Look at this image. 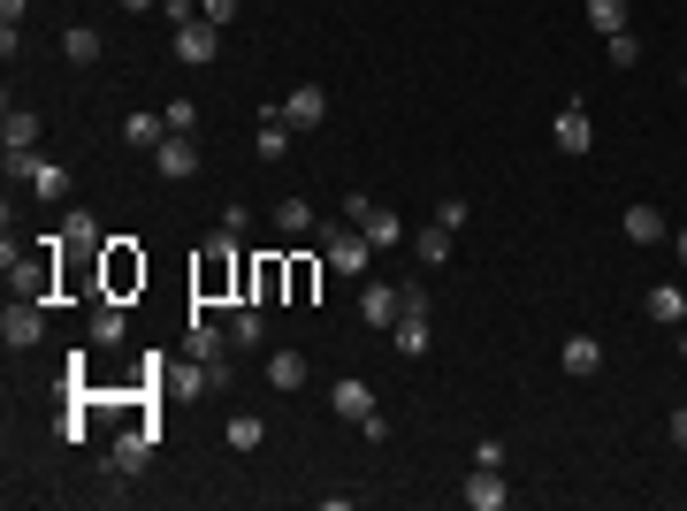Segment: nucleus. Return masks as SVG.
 <instances>
[{
  "instance_id": "obj_31",
  "label": "nucleus",
  "mask_w": 687,
  "mask_h": 511,
  "mask_svg": "<svg viewBox=\"0 0 687 511\" xmlns=\"http://www.w3.org/2000/svg\"><path fill=\"white\" fill-rule=\"evenodd\" d=\"M604 61L634 69V61H642V38H634V31H611V38H604Z\"/></svg>"
},
{
  "instance_id": "obj_5",
  "label": "nucleus",
  "mask_w": 687,
  "mask_h": 511,
  "mask_svg": "<svg viewBox=\"0 0 687 511\" xmlns=\"http://www.w3.org/2000/svg\"><path fill=\"white\" fill-rule=\"evenodd\" d=\"M322 245H329V268H337V275H351V283H359V275H367V260H374V245H367L351 222H329V229H322Z\"/></svg>"
},
{
  "instance_id": "obj_19",
  "label": "nucleus",
  "mask_w": 687,
  "mask_h": 511,
  "mask_svg": "<svg viewBox=\"0 0 687 511\" xmlns=\"http://www.w3.org/2000/svg\"><path fill=\"white\" fill-rule=\"evenodd\" d=\"M291 138H299V130L283 123V107H260V161H283V154H291Z\"/></svg>"
},
{
  "instance_id": "obj_7",
  "label": "nucleus",
  "mask_w": 687,
  "mask_h": 511,
  "mask_svg": "<svg viewBox=\"0 0 687 511\" xmlns=\"http://www.w3.org/2000/svg\"><path fill=\"white\" fill-rule=\"evenodd\" d=\"M459 497H466V511H505V504H513V489H505V466H474Z\"/></svg>"
},
{
  "instance_id": "obj_37",
  "label": "nucleus",
  "mask_w": 687,
  "mask_h": 511,
  "mask_svg": "<svg viewBox=\"0 0 687 511\" xmlns=\"http://www.w3.org/2000/svg\"><path fill=\"white\" fill-rule=\"evenodd\" d=\"M199 15H206V23H229V15H237V0H199Z\"/></svg>"
},
{
  "instance_id": "obj_1",
  "label": "nucleus",
  "mask_w": 687,
  "mask_h": 511,
  "mask_svg": "<svg viewBox=\"0 0 687 511\" xmlns=\"http://www.w3.org/2000/svg\"><path fill=\"white\" fill-rule=\"evenodd\" d=\"M191 298H199V306H245V252H237L229 229H214V237L199 245V260H191Z\"/></svg>"
},
{
  "instance_id": "obj_40",
  "label": "nucleus",
  "mask_w": 687,
  "mask_h": 511,
  "mask_svg": "<svg viewBox=\"0 0 687 511\" xmlns=\"http://www.w3.org/2000/svg\"><path fill=\"white\" fill-rule=\"evenodd\" d=\"M115 8H131V15H146V8H161V0H115Z\"/></svg>"
},
{
  "instance_id": "obj_22",
  "label": "nucleus",
  "mask_w": 687,
  "mask_h": 511,
  "mask_svg": "<svg viewBox=\"0 0 687 511\" xmlns=\"http://www.w3.org/2000/svg\"><path fill=\"white\" fill-rule=\"evenodd\" d=\"M260 337H268V306H237L229 314V343L237 351H260Z\"/></svg>"
},
{
  "instance_id": "obj_26",
  "label": "nucleus",
  "mask_w": 687,
  "mask_h": 511,
  "mask_svg": "<svg viewBox=\"0 0 687 511\" xmlns=\"http://www.w3.org/2000/svg\"><path fill=\"white\" fill-rule=\"evenodd\" d=\"M596 366H604V343L596 337H565V374H573V382H588Z\"/></svg>"
},
{
  "instance_id": "obj_24",
  "label": "nucleus",
  "mask_w": 687,
  "mask_h": 511,
  "mask_svg": "<svg viewBox=\"0 0 687 511\" xmlns=\"http://www.w3.org/2000/svg\"><path fill=\"white\" fill-rule=\"evenodd\" d=\"M275 229H283V237H314V198H299V191L275 198Z\"/></svg>"
},
{
  "instance_id": "obj_3",
  "label": "nucleus",
  "mask_w": 687,
  "mask_h": 511,
  "mask_svg": "<svg viewBox=\"0 0 687 511\" xmlns=\"http://www.w3.org/2000/svg\"><path fill=\"white\" fill-rule=\"evenodd\" d=\"M275 298H291V260L283 252L245 260V306H275Z\"/></svg>"
},
{
  "instance_id": "obj_34",
  "label": "nucleus",
  "mask_w": 687,
  "mask_h": 511,
  "mask_svg": "<svg viewBox=\"0 0 687 511\" xmlns=\"http://www.w3.org/2000/svg\"><path fill=\"white\" fill-rule=\"evenodd\" d=\"M222 229H229V237H245V229H252V206H245V198H229V206H222Z\"/></svg>"
},
{
  "instance_id": "obj_39",
  "label": "nucleus",
  "mask_w": 687,
  "mask_h": 511,
  "mask_svg": "<svg viewBox=\"0 0 687 511\" xmlns=\"http://www.w3.org/2000/svg\"><path fill=\"white\" fill-rule=\"evenodd\" d=\"M665 428H673V443H680V451H687V405H680V412H673V420H665Z\"/></svg>"
},
{
  "instance_id": "obj_18",
  "label": "nucleus",
  "mask_w": 687,
  "mask_h": 511,
  "mask_svg": "<svg viewBox=\"0 0 687 511\" xmlns=\"http://www.w3.org/2000/svg\"><path fill=\"white\" fill-rule=\"evenodd\" d=\"M229 351H237V343H229V329H214V321H206V306H199V314H191V359H229Z\"/></svg>"
},
{
  "instance_id": "obj_9",
  "label": "nucleus",
  "mask_w": 687,
  "mask_h": 511,
  "mask_svg": "<svg viewBox=\"0 0 687 511\" xmlns=\"http://www.w3.org/2000/svg\"><path fill=\"white\" fill-rule=\"evenodd\" d=\"M154 451H161V428H131V435H115V474H146L154 466Z\"/></svg>"
},
{
  "instance_id": "obj_4",
  "label": "nucleus",
  "mask_w": 687,
  "mask_h": 511,
  "mask_svg": "<svg viewBox=\"0 0 687 511\" xmlns=\"http://www.w3.org/2000/svg\"><path fill=\"white\" fill-rule=\"evenodd\" d=\"M359 321L382 337V329H397L405 321V283H359Z\"/></svg>"
},
{
  "instance_id": "obj_33",
  "label": "nucleus",
  "mask_w": 687,
  "mask_h": 511,
  "mask_svg": "<svg viewBox=\"0 0 687 511\" xmlns=\"http://www.w3.org/2000/svg\"><path fill=\"white\" fill-rule=\"evenodd\" d=\"M436 222H443V229H451V237H459V229H466V222H474V206H466V198H443V206H436Z\"/></svg>"
},
{
  "instance_id": "obj_41",
  "label": "nucleus",
  "mask_w": 687,
  "mask_h": 511,
  "mask_svg": "<svg viewBox=\"0 0 687 511\" xmlns=\"http://www.w3.org/2000/svg\"><path fill=\"white\" fill-rule=\"evenodd\" d=\"M673 252H680V260H687V222H680V229H673Z\"/></svg>"
},
{
  "instance_id": "obj_20",
  "label": "nucleus",
  "mask_w": 687,
  "mask_h": 511,
  "mask_svg": "<svg viewBox=\"0 0 687 511\" xmlns=\"http://www.w3.org/2000/svg\"><path fill=\"white\" fill-rule=\"evenodd\" d=\"M405 245H413V260H420V268H443V260H451V229H443V222H428V229H413Z\"/></svg>"
},
{
  "instance_id": "obj_2",
  "label": "nucleus",
  "mask_w": 687,
  "mask_h": 511,
  "mask_svg": "<svg viewBox=\"0 0 687 511\" xmlns=\"http://www.w3.org/2000/svg\"><path fill=\"white\" fill-rule=\"evenodd\" d=\"M100 268H108V291H100V298L146 291V252H131V237H108V245H100Z\"/></svg>"
},
{
  "instance_id": "obj_30",
  "label": "nucleus",
  "mask_w": 687,
  "mask_h": 511,
  "mask_svg": "<svg viewBox=\"0 0 687 511\" xmlns=\"http://www.w3.org/2000/svg\"><path fill=\"white\" fill-rule=\"evenodd\" d=\"M222 443H229V451H260V443H268V428H260L252 412H237V420L222 428Z\"/></svg>"
},
{
  "instance_id": "obj_38",
  "label": "nucleus",
  "mask_w": 687,
  "mask_h": 511,
  "mask_svg": "<svg viewBox=\"0 0 687 511\" xmlns=\"http://www.w3.org/2000/svg\"><path fill=\"white\" fill-rule=\"evenodd\" d=\"M23 8H31V0H0V31H15V23H23Z\"/></svg>"
},
{
  "instance_id": "obj_14",
  "label": "nucleus",
  "mask_w": 687,
  "mask_h": 511,
  "mask_svg": "<svg viewBox=\"0 0 687 511\" xmlns=\"http://www.w3.org/2000/svg\"><path fill=\"white\" fill-rule=\"evenodd\" d=\"M428 314H436V306H405V321L390 329V337H397V351H405V359H420V351H428V337H436V321H428Z\"/></svg>"
},
{
  "instance_id": "obj_12",
  "label": "nucleus",
  "mask_w": 687,
  "mask_h": 511,
  "mask_svg": "<svg viewBox=\"0 0 687 511\" xmlns=\"http://www.w3.org/2000/svg\"><path fill=\"white\" fill-rule=\"evenodd\" d=\"M283 123H291V130H322V123H329V92H322V84H299V92L283 100Z\"/></svg>"
},
{
  "instance_id": "obj_32",
  "label": "nucleus",
  "mask_w": 687,
  "mask_h": 511,
  "mask_svg": "<svg viewBox=\"0 0 687 511\" xmlns=\"http://www.w3.org/2000/svg\"><path fill=\"white\" fill-rule=\"evenodd\" d=\"M588 23L611 38V31H627V0H588Z\"/></svg>"
},
{
  "instance_id": "obj_13",
  "label": "nucleus",
  "mask_w": 687,
  "mask_h": 511,
  "mask_svg": "<svg viewBox=\"0 0 687 511\" xmlns=\"http://www.w3.org/2000/svg\"><path fill=\"white\" fill-rule=\"evenodd\" d=\"M329 405H337V420H351V428H359V420H374V412H382V405H374V389H367V382H359V374H344L337 389H329Z\"/></svg>"
},
{
  "instance_id": "obj_16",
  "label": "nucleus",
  "mask_w": 687,
  "mask_h": 511,
  "mask_svg": "<svg viewBox=\"0 0 687 511\" xmlns=\"http://www.w3.org/2000/svg\"><path fill=\"white\" fill-rule=\"evenodd\" d=\"M161 138H169V115H123V146L131 154H161Z\"/></svg>"
},
{
  "instance_id": "obj_11",
  "label": "nucleus",
  "mask_w": 687,
  "mask_h": 511,
  "mask_svg": "<svg viewBox=\"0 0 687 511\" xmlns=\"http://www.w3.org/2000/svg\"><path fill=\"white\" fill-rule=\"evenodd\" d=\"M154 169L169 175V183L199 175V138H191V130H169V138H161V154H154Z\"/></svg>"
},
{
  "instance_id": "obj_10",
  "label": "nucleus",
  "mask_w": 687,
  "mask_h": 511,
  "mask_svg": "<svg viewBox=\"0 0 687 511\" xmlns=\"http://www.w3.org/2000/svg\"><path fill=\"white\" fill-rule=\"evenodd\" d=\"M169 46H176V61H191V69H199V61H214V54H222V23H206V15H199V23H183V31H176Z\"/></svg>"
},
{
  "instance_id": "obj_25",
  "label": "nucleus",
  "mask_w": 687,
  "mask_h": 511,
  "mask_svg": "<svg viewBox=\"0 0 687 511\" xmlns=\"http://www.w3.org/2000/svg\"><path fill=\"white\" fill-rule=\"evenodd\" d=\"M131 337V321H123V298H100L92 306V343H123Z\"/></svg>"
},
{
  "instance_id": "obj_17",
  "label": "nucleus",
  "mask_w": 687,
  "mask_h": 511,
  "mask_svg": "<svg viewBox=\"0 0 687 511\" xmlns=\"http://www.w3.org/2000/svg\"><path fill=\"white\" fill-rule=\"evenodd\" d=\"M642 314L665 321V329H680V321H687V291H680V283H657V291L642 298Z\"/></svg>"
},
{
  "instance_id": "obj_28",
  "label": "nucleus",
  "mask_w": 687,
  "mask_h": 511,
  "mask_svg": "<svg viewBox=\"0 0 687 511\" xmlns=\"http://www.w3.org/2000/svg\"><path fill=\"white\" fill-rule=\"evenodd\" d=\"M314 291H322V260H291V306H314Z\"/></svg>"
},
{
  "instance_id": "obj_15",
  "label": "nucleus",
  "mask_w": 687,
  "mask_h": 511,
  "mask_svg": "<svg viewBox=\"0 0 687 511\" xmlns=\"http://www.w3.org/2000/svg\"><path fill=\"white\" fill-rule=\"evenodd\" d=\"M0 154H38V115H31V107H8V123H0Z\"/></svg>"
},
{
  "instance_id": "obj_27",
  "label": "nucleus",
  "mask_w": 687,
  "mask_h": 511,
  "mask_svg": "<svg viewBox=\"0 0 687 511\" xmlns=\"http://www.w3.org/2000/svg\"><path fill=\"white\" fill-rule=\"evenodd\" d=\"M627 237L634 245H665V214L657 206H627Z\"/></svg>"
},
{
  "instance_id": "obj_43",
  "label": "nucleus",
  "mask_w": 687,
  "mask_h": 511,
  "mask_svg": "<svg viewBox=\"0 0 687 511\" xmlns=\"http://www.w3.org/2000/svg\"><path fill=\"white\" fill-rule=\"evenodd\" d=\"M680 84H687V69H680Z\"/></svg>"
},
{
  "instance_id": "obj_36",
  "label": "nucleus",
  "mask_w": 687,
  "mask_h": 511,
  "mask_svg": "<svg viewBox=\"0 0 687 511\" xmlns=\"http://www.w3.org/2000/svg\"><path fill=\"white\" fill-rule=\"evenodd\" d=\"M161 15H169L176 31H183V23H199V0H161Z\"/></svg>"
},
{
  "instance_id": "obj_6",
  "label": "nucleus",
  "mask_w": 687,
  "mask_h": 511,
  "mask_svg": "<svg viewBox=\"0 0 687 511\" xmlns=\"http://www.w3.org/2000/svg\"><path fill=\"white\" fill-rule=\"evenodd\" d=\"M0 337H8V351H31V343L46 337V298H15L0 314Z\"/></svg>"
},
{
  "instance_id": "obj_29",
  "label": "nucleus",
  "mask_w": 687,
  "mask_h": 511,
  "mask_svg": "<svg viewBox=\"0 0 687 511\" xmlns=\"http://www.w3.org/2000/svg\"><path fill=\"white\" fill-rule=\"evenodd\" d=\"M61 245H108V237H100V222H92L85 206H69V214H61Z\"/></svg>"
},
{
  "instance_id": "obj_35",
  "label": "nucleus",
  "mask_w": 687,
  "mask_h": 511,
  "mask_svg": "<svg viewBox=\"0 0 687 511\" xmlns=\"http://www.w3.org/2000/svg\"><path fill=\"white\" fill-rule=\"evenodd\" d=\"M161 115H169V130H199V107H191V100H169Z\"/></svg>"
},
{
  "instance_id": "obj_23",
  "label": "nucleus",
  "mask_w": 687,
  "mask_h": 511,
  "mask_svg": "<svg viewBox=\"0 0 687 511\" xmlns=\"http://www.w3.org/2000/svg\"><path fill=\"white\" fill-rule=\"evenodd\" d=\"M100 46H108V38H100L92 23H69V31H61V54H69L77 69H92V61H100Z\"/></svg>"
},
{
  "instance_id": "obj_8",
  "label": "nucleus",
  "mask_w": 687,
  "mask_h": 511,
  "mask_svg": "<svg viewBox=\"0 0 687 511\" xmlns=\"http://www.w3.org/2000/svg\"><path fill=\"white\" fill-rule=\"evenodd\" d=\"M550 146H558L565 161H581V154L596 146V123H588L581 107H558V123H550Z\"/></svg>"
},
{
  "instance_id": "obj_42",
  "label": "nucleus",
  "mask_w": 687,
  "mask_h": 511,
  "mask_svg": "<svg viewBox=\"0 0 687 511\" xmlns=\"http://www.w3.org/2000/svg\"><path fill=\"white\" fill-rule=\"evenodd\" d=\"M680 366H687V321H680Z\"/></svg>"
},
{
  "instance_id": "obj_21",
  "label": "nucleus",
  "mask_w": 687,
  "mask_h": 511,
  "mask_svg": "<svg viewBox=\"0 0 687 511\" xmlns=\"http://www.w3.org/2000/svg\"><path fill=\"white\" fill-rule=\"evenodd\" d=\"M268 382H275V389H306V351L275 343V351H268Z\"/></svg>"
}]
</instances>
